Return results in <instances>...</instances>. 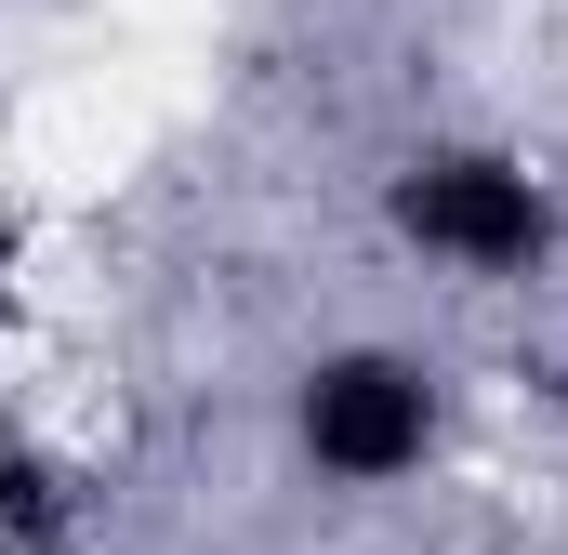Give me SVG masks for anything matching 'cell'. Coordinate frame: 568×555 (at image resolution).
<instances>
[{"instance_id": "obj_1", "label": "cell", "mask_w": 568, "mask_h": 555, "mask_svg": "<svg viewBox=\"0 0 568 555\" xmlns=\"http://www.w3.org/2000/svg\"><path fill=\"white\" fill-rule=\"evenodd\" d=\"M384 225H397L436 278H476V291L542 278L556 239H568L556 185H542L516 145H410V159L384 172Z\"/></svg>"}, {"instance_id": "obj_2", "label": "cell", "mask_w": 568, "mask_h": 555, "mask_svg": "<svg viewBox=\"0 0 568 555\" xmlns=\"http://www.w3.org/2000/svg\"><path fill=\"white\" fill-rule=\"evenodd\" d=\"M291 450L317 490H410L449 450V371L410 344H331L291 384Z\"/></svg>"}]
</instances>
